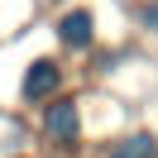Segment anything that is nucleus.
<instances>
[{
	"label": "nucleus",
	"instance_id": "1",
	"mask_svg": "<svg viewBox=\"0 0 158 158\" xmlns=\"http://www.w3.org/2000/svg\"><path fill=\"white\" fill-rule=\"evenodd\" d=\"M39 129H43V139L53 148H77V139H81V106L72 96H53L43 106V115H39Z\"/></svg>",
	"mask_w": 158,
	"mask_h": 158
},
{
	"label": "nucleus",
	"instance_id": "2",
	"mask_svg": "<svg viewBox=\"0 0 158 158\" xmlns=\"http://www.w3.org/2000/svg\"><path fill=\"white\" fill-rule=\"evenodd\" d=\"M58 86H62V62H53V58H34L29 67H24L19 101H24V106H48V101L58 96Z\"/></svg>",
	"mask_w": 158,
	"mask_h": 158
},
{
	"label": "nucleus",
	"instance_id": "3",
	"mask_svg": "<svg viewBox=\"0 0 158 158\" xmlns=\"http://www.w3.org/2000/svg\"><path fill=\"white\" fill-rule=\"evenodd\" d=\"M53 39H58L62 48H72V53H86L91 43H96V10H91V5H77V10L58 15Z\"/></svg>",
	"mask_w": 158,
	"mask_h": 158
},
{
	"label": "nucleus",
	"instance_id": "4",
	"mask_svg": "<svg viewBox=\"0 0 158 158\" xmlns=\"http://www.w3.org/2000/svg\"><path fill=\"white\" fill-rule=\"evenodd\" d=\"M106 158H158V139L148 134V129H134V134L115 139Z\"/></svg>",
	"mask_w": 158,
	"mask_h": 158
},
{
	"label": "nucleus",
	"instance_id": "5",
	"mask_svg": "<svg viewBox=\"0 0 158 158\" xmlns=\"http://www.w3.org/2000/svg\"><path fill=\"white\" fill-rule=\"evenodd\" d=\"M139 29L158 39V0H144V5H139Z\"/></svg>",
	"mask_w": 158,
	"mask_h": 158
}]
</instances>
